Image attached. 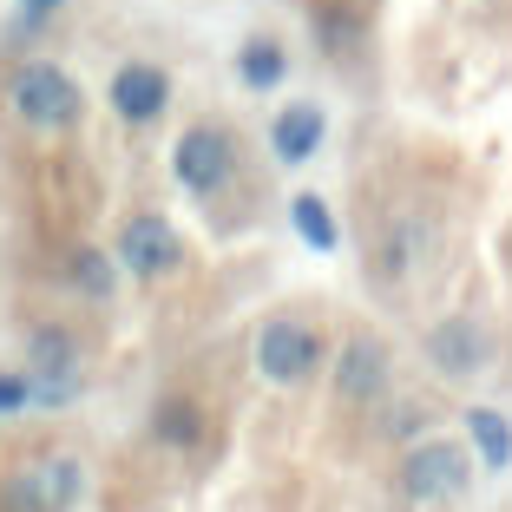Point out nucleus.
Wrapping results in <instances>:
<instances>
[{"label": "nucleus", "instance_id": "1a4fd4ad", "mask_svg": "<svg viewBox=\"0 0 512 512\" xmlns=\"http://www.w3.org/2000/svg\"><path fill=\"white\" fill-rule=\"evenodd\" d=\"M427 355H434L440 375H480L486 368V329L473 316H447L427 335Z\"/></svg>", "mask_w": 512, "mask_h": 512}, {"label": "nucleus", "instance_id": "dca6fc26", "mask_svg": "<svg viewBox=\"0 0 512 512\" xmlns=\"http://www.w3.org/2000/svg\"><path fill=\"white\" fill-rule=\"evenodd\" d=\"M289 217H296V230H302V243H309V250H335V217H329V204H322L316 191L289 197Z\"/></svg>", "mask_w": 512, "mask_h": 512}, {"label": "nucleus", "instance_id": "9d476101", "mask_svg": "<svg viewBox=\"0 0 512 512\" xmlns=\"http://www.w3.org/2000/svg\"><path fill=\"white\" fill-rule=\"evenodd\" d=\"M322 132H329L322 106L296 99V106H283V112H276V125H270V151L283 158V165H309V158L322 151Z\"/></svg>", "mask_w": 512, "mask_h": 512}, {"label": "nucleus", "instance_id": "9b49d317", "mask_svg": "<svg viewBox=\"0 0 512 512\" xmlns=\"http://www.w3.org/2000/svg\"><path fill=\"white\" fill-rule=\"evenodd\" d=\"M381 381H388L381 348H375V342H348L342 362H335V394H342V401H375Z\"/></svg>", "mask_w": 512, "mask_h": 512}, {"label": "nucleus", "instance_id": "39448f33", "mask_svg": "<svg viewBox=\"0 0 512 512\" xmlns=\"http://www.w3.org/2000/svg\"><path fill=\"white\" fill-rule=\"evenodd\" d=\"M237 171V145H230L224 125H191V132L171 145V178L191 197H217Z\"/></svg>", "mask_w": 512, "mask_h": 512}, {"label": "nucleus", "instance_id": "2eb2a0df", "mask_svg": "<svg viewBox=\"0 0 512 512\" xmlns=\"http://www.w3.org/2000/svg\"><path fill=\"white\" fill-rule=\"evenodd\" d=\"M467 427H473V440H480V460H486V467H506V460H512V427H506V414H499V407H467Z\"/></svg>", "mask_w": 512, "mask_h": 512}, {"label": "nucleus", "instance_id": "ddd939ff", "mask_svg": "<svg viewBox=\"0 0 512 512\" xmlns=\"http://www.w3.org/2000/svg\"><path fill=\"white\" fill-rule=\"evenodd\" d=\"M151 440H158V447H171V453H191L197 440H204V407H197V401H178V394H171V401H158V407H151Z\"/></svg>", "mask_w": 512, "mask_h": 512}, {"label": "nucleus", "instance_id": "4468645a", "mask_svg": "<svg viewBox=\"0 0 512 512\" xmlns=\"http://www.w3.org/2000/svg\"><path fill=\"white\" fill-rule=\"evenodd\" d=\"M237 79L250 92H276L289 79V46H276V40H243L237 46Z\"/></svg>", "mask_w": 512, "mask_h": 512}, {"label": "nucleus", "instance_id": "a211bd4d", "mask_svg": "<svg viewBox=\"0 0 512 512\" xmlns=\"http://www.w3.org/2000/svg\"><path fill=\"white\" fill-rule=\"evenodd\" d=\"M14 14H27V20H40V27H53V20L66 14V0H14Z\"/></svg>", "mask_w": 512, "mask_h": 512}, {"label": "nucleus", "instance_id": "7ed1b4c3", "mask_svg": "<svg viewBox=\"0 0 512 512\" xmlns=\"http://www.w3.org/2000/svg\"><path fill=\"white\" fill-rule=\"evenodd\" d=\"M79 499H86L79 453H40L0 480V512H73Z\"/></svg>", "mask_w": 512, "mask_h": 512}, {"label": "nucleus", "instance_id": "f257e3e1", "mask_svg": "<svg viewBox=\"0 0 512 512\" xmlns=\"http://www.w3.org/2000/svg\"><path fill=\"white\" fill-rule=\"evenodd\" d=\"M7 112H14L27 132L60 138V132H73V125L86 119V92H79V79L66 73L60 60L27 53V60L14 66V79H7Z\"/></svg>", "mask_w": 512, "mask_h": 512}, {"label": "nucleus", "instance_id": "f3484780", "mask_svg": "<svg viewBox=\"0 0 512 512\" xmlns=\"http://www.w3.org/2000/svg\"><path fill=\"white\" fill-rule=\"evenodd\" d=\"M33 414V375L27 368H0V421Z\"/></svg>", "mask_w": 512, "mask_h": 512}, {"label": "nucleus", "instance_id": "0eeeda50", "mask_svg": "<svg viewBox=\"0 0 512 512\" xmlns=\"http://www.w3.org/2000/svg\"><path fill=\"white\" fill-rule=\"evenodd\" d=\"M256 368H263V381H276V388H296V381H309L322 368V342L316 329H302V322L276 316L256 329Z\"/></svg>", "mask_w": 512, "mask_h": 512}, {"label": "nucleus", "instance_id": "f8f14e48", "mask_svg": "<svg viewBox=\"0 0 512 512\" xmlns=\"http://www.w3.org/2000/svg\"><path fill=\"white\" fill-rule=\"evenodd\" d=\"M66 283H73L86 302H112L119 296V263H112L106 250L79 243V250H66Z\"/></svg>", "mask_w": 512, "mask_h": 512}, {"label": "nucleus", "instance_id": "6e6552de", "mask_svg": "<svg viewBox=\"0 0 512 512\" xmlns=\"http://www.w3.org/2000/svg\"><path fill=\"white\" fill-rule=\"evenodd\" d=\"M106 106L119 112V125H158L171 106V73L158 60H125L106 86Z\"/></svg>", "mask_w": 512, "mask_h": 512}, {"label": "nucleus", "instance_id": "423d86ee", "mask_svg": "<svg viewBox=\"0 0 512 512\" xmlns=\"http://www.w3.org/2000/svg\"><path fill=\"white\" fill-rule=\"evenodd\" d=\"M467 480H473V460H467V447H453V440H421V447L401 460V493L421 499V506L460 499Z\"/></svg>", "mask_w": 512, "mask_h": 512}, {"label": "nucleus", "instance_id": "f03ea898", "mask_svg": "<svg viewBox=\"0 0 512 512\" xmlns=\"http://www.w3.org/2000/svg\"><path fill=\"white\" fill-rule=\"evenodd\" d=\"M86 355H79V335L66 322H33L27 329V375H33V407H73L86 388Z\"/></svg>", "mask_w": 512, "mask_h": 512}, {"label": "nucleus", "instance_id": "20e7f679", "mask_svg": "<svg viewBox=\"0 0 512 512\" xmlns=\"http://www.w3.org/2000/svg\"><path fill=\"white\" fill-rule=\"evenodd\" d=\"M112 263L138 283H165V276L184 270V237L165 224L158 211H132L119 224V243H112Z\"/></svg>", "mask_w": 512, "mask_h": 512}]
</instances>
